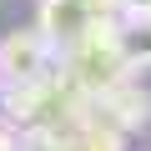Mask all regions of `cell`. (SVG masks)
I'll list each match as a JSON object with an SVG mask.
<instances>
[{
  "mask_svg": "<svg viewBox=\"0 0 151 151\" xmlns=\"http://www.w3.org/2000/svg\"><path fill=\"white\" fill-rule=\"evenodd\" d=\"M60 65H65V76H70V81L81 86L91 101L131 81V65H126V55H121V45H116L111 20H106L96 35H86L76 50H65V55H60Z\"/></svg>",
  "mask_w": 151,
  "mask_h": 151,
  "instance_id": "cell-1",
  "label": "cell"
},
{
  "mask_svg": "<svg viewBox=\"0 0 151 151\" xmlns=\"http://www.w3.org/2000/svg\"><path fill=\"white\" fill-rule=\"evenodd\" d=\"M121 5L116 0H40V15H35V30L65 55L76 50L86 35H96L106 20H116Z\"/></svg>",
  "mask_w": 151,
  "mask_h": 151,
  "instance_id": "cell-2",
  "label": "cell"
},
{
  "mask_svg": "<svg viewBox=\"0 0 151 151\" xmlns=\"http://www.w3.org/2000/svg\"><path fill=\"white\" fill-rule=\"evenodd\" d=\"M55 76V45L40 30H10L0 40V81L5 86H35Z\"/></svg>",
  "mask_w": 151,
  "mask_h": 151,
  "instance_id": "cell-3",
  "label": "cell"
},
{
  "mask_svg": "<svg viewBox=\"0 0 151 151\" xmlns=\"http://www.w3.org/2000/svg\"><path fill=\"white\" fill-rule=\"evenodd\" d=\"M91 116H96V121H106V126H116V131H131V126H141V121L151 116V96H146V91H136V86L126 81V86H116V91L96 96V101H91Z\"/></svg>",
  "mask_w": 151,
  "mask_h": 151,
  "instance_id": "cell-4",
  "label": "cell"
},
{
  "mask_svg": "<svg viewBox=\"0 0 151 151\" xmlns=\"http://www.w3.org/2000/svg\"><path fill=\"white\" fill-rule=\"evenodd\" d=\"M111 30H116V45H121L126 65L131 70H146L151 65V15H116Z\"/></svg>",
  "mask_w": 151,
  "mask_h": 151,
  "instance_id": "cell-5",
  "label": "cell"
},
{
  "mask_svg": "<svg viewBox=\"0 0 151 151\" xmlns=\"http://www.w3.org/2000/svg\"><path fill=\"white\" fill-rule=\"evenodd\" d=\"M65 141H70V151H126V131H116V126L96 121L91 111L65 131Z\"/></svg>",
  "mask_w": 151,
  "mask_h": 151,
  "instance_id": "cell-6",
  "label": "cell"
},
{
  "mask_svg": "<svg viewBox=\"0 0 151 151\" xmlns=\"http://www.w3.org/2000/svg\"><path fill=\"white\" fill-rule=\"evenodd\" d=\"M20 151H70V141H65V131L30 126V131H20Z\"/></svg>",
  "mask_w": 151,
  "mask_h": 151,
  "instance_id": "cell-7",
  "label": "cell"
},
{
  "mask_svg": "<svg viewBox=\"0 0 151 151\" xmlns=\"http://www.w3.org/2000/svg\"><path fill=\"white\" fill-rule=\"evenodd\" d=\"M0 151H20V126L5 116V121H0Z\"/></svg>",
  "mask_w": 151,
  "mask_h": 151,
  "instance_id": "cell-8",
  "label": "cell"
},
{
  "mask_svg": "<svg viewBox=\"0 0 151 151\" xmlns=\"http://www.w3.org/2000/svg\"><path fill=\"white\" fill-rule=\"evenodd\" d=\"M121 15H151V0H116Z\"/></svg>",
  "mask_w": 151,
  "mask_h": 151,
  "instance_id": "cell-9",
  "label": "cell"
}]
</instances>
